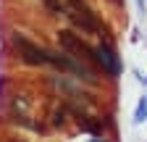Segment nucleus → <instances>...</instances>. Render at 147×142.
Instances as JSON below:
<instances>
[{"instance_id": "f257e3e1", "label": "nucleus", "mask_w": 147, "mask_h": 142, "mask_svg": "<svg viewBox=\"0 0 147 142\" xmlns=\"http://www.w3.org/2000/svg\"><path fill=\"white\" fill-rule=\"evenodd\" d=\"M11 45L18 50V55H21L26 63H32V66H45L47 63V53L42 47H37L34 42H29L26 37H21V34H13V37H11Z\"/></svg>"}, {"instance_id": "f03ea898", "label": "nucleus", "mask_w": 147, "mask_h": 142, "mask_svg": "<svg viewBox=\"0 0 147 142\" xmlns=\"http://www.w3.org/2000/svg\"><path fill=\"white\" fill-rule=\"evenodd\" d=\"M58 42L66 47V50H71V53H76L79 58H84V61H92L95 63V47H89L79 34H74L71 29H63V32H58Z\"/></svg>"}, {"instance_id": "7ed1b4c3", "label": "nucleus", "mask_w": 147, "mask_h": 142, "mask_svg": "<svg viewBox=\"0 0 147 142\" xmlns=\"http://www.w3.org/2000/svg\"><path fill=\"white\" fill-rule=\"evenodd\" d=\"M95 63L105 71V74L110 79H116L121 74V63H118V55H116V50L110 47V45H100L95 47Z\"/></svg>"}, {"instance_id": "20e7f679", "label": "nucleus", "mask_w": 147, "mask_h": 142, "mask_svg": "<svg viewBox=\"0 0 147 142\" xmlns=\"http://www.w3.org/2000/svg\"><path fill=\"white\" fill-rule=\"evenodd\" d=\"M71 21L76 24L79 29H84V32H100V29H102V24L97 21V16L92 13L89 8H84V11H74V13H71Z\"/></svg>"}]
</instances>
